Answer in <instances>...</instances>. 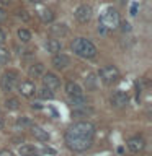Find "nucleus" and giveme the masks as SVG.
Listing matches in <instances>:
<instances>
[{
  "label": "nucleus",
  "instance_id": "4",
  "mask_svg": "<svg viewBox=\"0 0 152 156\" xmlns=\"http://www.w3.org/2000/svg\"><path fill=\"white\" fill-rule=\"evenodd\" d=\"M98 76H100V80L103 81V85L111 86L120 80V70H118L115 65H105L100 70V73H98Z\"/></svg>",
  "mask_w": 152,
  "mask_h": 156
},
{
  "label": "nucleus",
  "instance_id": "5",
  "mask_svg": "<svg viewBox=\"0 0 152 156\" xmlns=\"http://www.w3.org/2000/svg\"><path fill=\"white\" fill-rule=\"evenodd\" d=\"M18 85V76L15 72H7L3 73L2 80H0V86H2V90L5 93H12L15 88H17Z\"/></svg>",
  "mask_w": 152,
  "mask_h": 156
},
{
  "label": "nucleus",
  "instance_id": "10",
  "mask_svg": "<svg viewBox=\"0 0 152 156\" xmlns=\"http://www.w3.org/2000/svg\"><path fill=\"white\" fill-rule=\"evenodd\" d=\"M52 65L56 70H64V68H67L69 65H70V57L66 55V54H62V52H57V54H54V57H52Z\"/></svg>",
  "mask_w": 152,
  "mask_h": 156
},
{
  "label": "nucleus",
  "instance_id": "13",
  "mask_svg": "<svg viewBox=\"0 0 152 156\" xmlns=\"http://www.w3.org/2000/svg\"><path fill=\"white\" fill-rule=\"evenodd\" d=\"M66 93H67L69 98H72V96H80V94H83V90H82V86L78 85V83H75V81H67V83H66Z\"/></svg>",
  "mask_w": 152,
  "mask_h": 156
},
{
  "label": "nucleus",
  "instance_id": "15",
  "mask_svg": "<svg viewBox=\"0 0 152 156\" xmlns=\"http://www.w3.org/2000/svg\"><path fill=\"white\" fill-rule=\"evenodd\" d=\"M61 42L57 41V39H49V41L46 42V51L48 52H51V54H57V52H61Z\"/></svg>",
  "mask_w": 152,
  "mask_h": 156
},
{
  "label": "nucleus",
  "instance_id": "20",
  "mask_svg": "<svg viewBox=\"0 0 152 156\" xmlns=\"http://www.w3.org/2000/svg\"><path fill=\"white\" fill-rule=\"evenodd\" d=\"M90 112H92L90 107L80 106V107H74V109H72V115H75V117H83V115L90 114Z\"/></svg>",
  "mask_w": 152,
  "mask_h": 156
},
{
  "label": "nucleus",
  "instance_id": "1",
  "mask_svg": "<svg viewBox=\"0 0 152 156\" xmlns=\"http://www.w3.org/2000/svg\"><path fill=\"white\" fill-rule=\"evenodd\" d=\"M93 136H95V125L92 122L80 120L69 127L66 136H64V141H66V146L70 151L82 153V151H87L92 146Z\"/></svg>",
  "mask_w": 152,
  "mask_h": 156
},
{
  "label": "nucleus",
  "instance_id": "8",
  "mask_svg": "<svg viewBox=\"0 0 152 156\" xmlns=\"http://www.w3.org/2000/svg\"><path fill=\"white\" fill-rule=\"evenodd\" d=\"M126 146H127V150H129L131 153H139V151H142L146 148V140L139 135L131 136V138L126 141Z\"/></svg>",
  "mask_w": 152,
  "mask_h": 156
},
{
  "label": "nucleus",
  "instance_id": "34",
  "mask_svg": "<svg viewBox=\"0 0 152 156\" xmlns=\"http://www.w3.org/2000/svg\"><path fill=\"white\" fill-rule=\"evenodd\" d=\"M3 125H5V122H3V117H0V130L3 129Z\"/></svg>",
  "mask_w": 152,
  "mask_h": 156
},
{
  "label": "nucleus",
  "instance_id": "9",
  "mask_svg": "<svg viewBox=\"0 0 152 156\" xmlns=\"http://www.w3.org/2000/svg\"><path fill=\"white\" fill-rule=\"evenodd\" d=\"M41 76H43V86L49 88L51 91H57L61 88V81L54 73H43Z\"/></svg>",
  "mask_w": 152,
  "mask_h": 156
},
{
  "label": "nucleus",
  "instance_id": "32",
  "mask_svg": "<svg viewBox=\"0 0 152 156\" xmlns=\"http://www.w3.org/2000/svg\"><path fill=\"white\" fill-rule=\"evenodd\" d=\"M136 12H137V5L134 3V5H132V7H131V15H132V16H134V15H136Z\"/></svg>",
  "mask_w": 152,
  "mask_h": 156
},
{
  "label": "nucleus",
  "instance_id": "6",
  "mask_svg": "<svg viewBox=\"0 0 152 156\" xmlns=\"http://www.w3.org/2000/svg\"><path fill=\"white\" fill-rule=\"evenodd\" d=\"M127 102H129V98H127V94L124 91H121V90H116L111 94V98H110V104L113 107H116V109H123V107H126Z\"/></svg>",
  "mask_w": 152,
  "mask_h": 156
},
{
  "label": "nucleus",
  "instance_id": "31",
  "mask_svg": "<svg viewBox=\"0 0 152 156\" xmlns=\"http://www.w3.org/2000/svg\"><path fill=\"white\" fill-rule=\"evenodd\" d=\"M5 16H7V13H5V10H3L2 7H0V21H3Z\"/></svg>",
  "mask_w": 152,
  "mask_h": 156
},
{
  "label": "nucleus",
  "instance_id": "12",
  "mask_svg": "<svg viewBox=\"0 0 152 156\" xmlns=\"http://www.w3.org/2000/svg\"><path fill=\"white\" fill-rule=\"evenodd\" d=\"M31 129V133H33V136L36 140H39V141H43V143H46V141H49V133H48V130H44V129H41V127H38V125H31L29 127Z\"/></svg>",
  "mask_w": 152,
  "mask_h": 156
},
{
  "label": "nucleus",
  "instance_id": "33",
  "mask_svg": "<svg viewBox=\"0 0 152 156\" xmlns=\"http://www.w3.org/2000/svg\"><path fill=\"white\" fill-rule=\"evenodd\" d=\"M31 106H33V109H41V107H43V106H41V102H33Z\"/></svg>",
  "mask_w": 152,
  "mask_h": 156
},
{
  "label": "nucleus",
  "instance_id": "17",
  "mask_svg": "<svg viewBox=\"0 0 152 156\" xmlns=\"http://www.w3.org/2000/svg\"><path fill=\"white\" fill-rule=\"evenodd\" d=\"M36 93H38L39 99H46V101L54 99V91H51V90H49V88H46V86H43L41 90H36Z\"/></svg>",
  "mask_w": 152,
  "mask_h": 156
},
{
  "label": "nucleus",
  "instance_id": "16",
  "mask_svg": "<svg viewBox=\"0 0 152 156\" xmlns=\"http://www.w3.org/2000/svg\"><path fill=\"white\" fill-rule=\"evenodd\" d=\"M97 75L95 73H88L87 78H85V86H87V91H95L97 90Z\"/></svg>",
  "mask_w": 152,
  "mask_h": 156
},
{
  "label": "nucleus",
  "instance_id": "7",
  "mask_svg": "<svg viewBox=\"0 0 152 156\" xmlns=\"http://www.w3.org/2000/svg\"><path fill=\"white\" fill-rule=\"evenodd\" d=\"M92 15H93V10H92L90 5H80V7H77L75 12H74V16H75V20L78 23L90 21Z\"/></svg>",
  "mask_w": 152,
  "mask_h": 156
},
{
  "label": "nucleus",
  "instance_id": "11",
  "mask_svg": "<svg viewBox=\"0 0 152 156\" xmlns=\"http://www.w3.org/2000/svg\"><path fill=\"white\" fill-rule=\"evenodd\" d=\"M18 93L25 98H31L34 93H36V86H34L33 81H21L20 85H17Z\"/></svg>",
  "mask_w": 152,
  "mask_h": 156
},
{
  "label": "nucleus",
  "instance_id": "3",
  "mask_svg": "<svg viewBox=\"0 0 152 156\" xmlns=\"http://www.w3.org/2000/svg\"><path fill=\"white\" fill-rule=\"evenodd\" d=\"M100 23L106 28V31L116 29L118 26H120V23H121V21H120V13H118V10L113 8V7H108V8L105 10V13L101 15Z\"/></svg>",
  "mask_w": 152,
  "mask_h": 156
},
{
  "label": "nucleus",
  "instance_id": "30",
  "mask_svg": "<svg viewBox=\"0 0 152 156\" xmlns=\"http://www.w3.org/2000/svg\"><path fill=\"white\" fill-rule=\"evenodd\" d=\"M121 26H123V31H129V29H131V24H129V23H126V21L123 23Z\"/></svg>",
  "mask_w": 152,
  "mask_h": 156
},
{
  "label": "nucleus",
  "instance_id": "29",
  "mask_svg": "<svg viewBox=\"0 0 152 156\" xmlns=\"http://www.w3.org/2000/svg\"><path fill=\"white\" fill-rule=\"evenodd\" d=\"M5 41H7V36H5V33L2 31V29H0V46H2Z\"/></svg>",
  "mask_w": 152,
  "mask_h": 156
},
{
  "label": "nucleus",
  "instance_id": "21",
  "mask_svg": "<svg viewBox=\"0 0 152 156\" xmlns=\"http://www.w3.org/2000/svg\"><path fill=\"white\" fill-rule=\"evenodd\" d=\"M17 34H18V39H20L21 42H25V44L31 41V33H29L28 29H25V28H20Z\"/></svg>",
  "mask_w": 152,
  "mask_h": 156
},
{
  "label": "nucleus",
  "instance_id": "19",
  "mask_svg": "<svg viewBox=\"0 0 152 156\" xmlns=\"http://www.w3.org/2000/svg\"><path fill=\"white\" fill-rule=\"evenodd\" d=\"M36 153V148H34L33 145H21L18 148V154L20 156H31Z\"/></svg>",
  "mask_w": 152,
  "mask_h": 156
},
{
  "label": "nucleus",
  "instance_id": "22",
  "mask_svg": "<svg viewBox=\"0 0 152 156\" xmlns=\"http://www.w3.org/2000/svg\"><path fill=\"white\" fill-rule=\"evenodd\" d=\"M20 107V101L17 99V98H10V99L5 101V109L8 111H17Z\"/></svg>",
  "mask_w": 152,
  "mask_h": 156
},
{
  "label": "nucleus",
  "instance_id": "35",
  "mask_svg": "<svg viewBox=\"0 0 152 156\" xmlns=\"http://www.w3.org/2000/svg\"><path fill=\"white\" fill-rule=\"evenodd\" d=\"M28 2H29V3H39L41 0H28Z\"/></svg>",
  "mask_w": 152,
  "mask_h": 156
},
{
  "label": "nucleus",
  "instance_id": "23",
  "mask_svg": "<svg viewBox=\"0 0 152 156\" xmlns=\"http://www.w3.org/2000/svg\"><path fill=\"white\" fill-rule=\"evenodd\" d=\"M51 31L54 34H57V36H66V34L69 33V29L66 28V24H56V26L51 28Z\"/></svg>",
  "mask_w": 152,
  "mask_h": 156
},
{
  "label": "nucleus",
  "instance_id": "36",
  "mask_svg": "<svg viewBox=\"0 0 152 156\" xmlns=\"http://www.w3.org/2000/svg\"><path fill=\"white\" fill-rule=\"evenodd\" d=\"M31 156H39V154H36V153H34V154H31Z\"/></svg>",
  "mask_w": 152,
  "mask_h": 156
},
{
  "label": "nucleus",
  "instance_id": "14",
  "mask_svg": "<svg viewBox=\"0 0 152 156\" xmlns=\"http://www.w3.org/2000/svg\"><path fill=\"white\" fill-rule=\"evenodd\" d=\"M43 73H44V65L43 63H33V65L29 67V70H28V75L31 78H38V76H41Z\"/></svg>",
  "mask_w": 152,
  "mask_h": 156
},
{
  "label": "nucleus",
  "instance_id": "27",
  "mask_svg": "<svg viewBox=\"0 0 152 156\" xmlns=\"http://www.w3.org/2000/svg\"><path fill=\"white\" fill-rule=\"evenodd\" d=\"M43 151H44V154H56V150L51 148V146H44Z\"/></svg>",
  "mask_w": 152,
  "mask_h": 156
},
{
  "label": "nucleus",
  "instance_id": "26",
  "mask_svg": "<svg viewBox=\"0 0 152 156\" xmlns=\"http://www.w3.org/2000/svg\"><path fill=\"white\" fill-rule=\"evenodd\" d=\"M8 60H10V52H8L5 47L0 46V65H5V63H8Z\"/></svg>",
  "mask_w": 152,
  "mask_h": 156
},
{
  "label": "nucleus",
  "instance_id": "2",
  "mask_svg": "<svg viewBox=\"0 0 152 156\" xmlns=\"http://www.w3.org/2000/svg\"><path fill=\"white\" fill-rule=\"evenodd\" d=\"M72 52L75 55L82 57V58H93L97 55V47L92 41H88L85 37H77L74 39V42L70 44Z\"/></svg>",
  "mask_w": 152,
  "mask_h": 156
},
{
  "label": "nucleus",
  "instance_id": "24",
  "mask_svg": "<svg viewBox=\"0 0 152 156\" xmlns=\"http://www.w3.org/2000/svg\"><path fill=\"white\" fill-rule=\"evenodd\" d=\"M39 16H41V20H43L44 23H51L52 20H54V13L51 12V10L46 8V10H43V12L39 13Z\"/></svg>",
  "mask_w": 152,
  "mask_h": 156
},
{
  "label": "nucleus",
  "instance_id": "18",
  "mask_svg": "<svg viewBox=\"0 0 152 156\" xmlns=\"http://www.w3.org/2000/svg\"><path fill=\"white\" fill-rule=\"evenodd\" d=\"M69 102H70L72 109H74V107L87 106V99H85V96H83V94H80V96H72V98H69Z\"/></svg>",
  "mask_w": 152,
  "mask_h": 156
},
{
  "label": "nucleus",
  "instance_id": "28",
  "mask_svg": "<svg viewBox=\"0 0 152 156\" xmlns=\"http://www.w3.org/2000/svg\"><path fill=\"white\" fill-rule=\"evenodd\" d=\"M0 156H15L10 150H0Z\"/></svg>",
  "mask_w": 152,
  "mask_h": 156
},
{
  "label": "nucleus",
  "instance_id": "25",
  "mask_svg": "<svg viewBox=\"0 0 152 156\" xmlns=\"http://www.w3.org/2000/svg\"><path fill=\"white\" fill-rule=\"evenodd\" d=\"M33 125V122L28 119V117H25V115H21V117H18L17 119V127H21V129H26V127H31Z\"/></svg>",
  "mask_w": 152,
  "mask_h": 156
}]
</instances>
